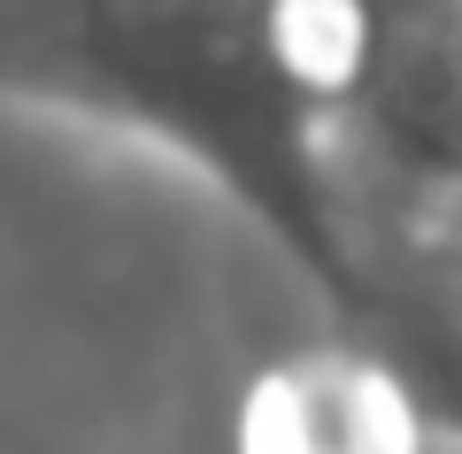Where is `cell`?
I'll use <instances>...</instances> for the list:
<instances>
[{
	"label": "cell",
	"instance_id": "cell-3",
	"mask_svg": "<svg viewBox=\"0 0 462 454\" xmlns=\"http://www.w3.org/2000/svg\"><path fill=\"white\" fill-rule=\"evenodd\" d=\"M424 431L439 423L416 377L370 331L270 362L239 408V454H416Z\"/></svg>",
	"mask_w": 462,
	"mask_h": 454
},
{
	"label": "cell",
	"instance_id": "cell-4",
	"mask_svg": "<svg viewBox=\"0 0 462 454\" xmlns=\"http://www.w3.org/2000/svg\"><path fill=\"white\" fill-rule=\"evenodd\" d=\"M355 324L416 377L431 423L462 431V270L416 255V246H378L363 270Z\"/></svg>",
	"mask_w": 462,
	"mask_h": 454
},
{
	"label": "cell",
	"instance_id": "cell-1",
	"mask_svg": "<svg viewBox=\"0 0 462 454\" xmlns=\"http://www.w3.org/2000/svg\"><path fill=\"white\" fill-rule=\"evenodd\" d=\"M378 0H0V100L178 154L300 277L355 309L346 116Z\"/></svg>",
	"mask_w": 462,
	"mask_h": 454
},
{
	"label": "cell",
	"instance_id": "cell-2",
	"mask_svg": "<svg viewBox=\"0 0 462 454\" xmlns=\"http://www.w3.org/2000/svg\"><path fill=\"white\" fill-rule=\"evenodd\" d=\"M346 185L363 255L401 216L462 208V0H378V54L346 116Z\"/></svg>",
	"mask_w": 462,
	"mask_h": 454
},
{
	"label": "cell",
	"instance_id": "cell-5",
	"mask_svg": "<svg viewBox=\"0 0 462 454\" xmlns=\"http://www.w3.org/2000/svg\"><path fill=\"white\" fill-rule=\"evenodd\" d=\"M378 246H416V255H431V262H447V270H462V208L401 216V224L370 231V255H378ZM370 255H363V270H370Z\"/></svg>",
	"mask_w": 462,
	"mask_h": 454
}]
</instances>
